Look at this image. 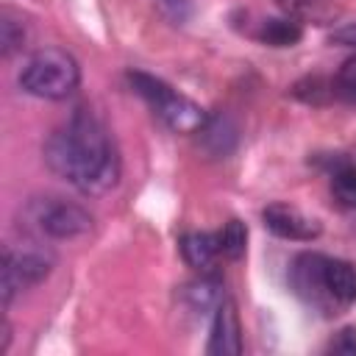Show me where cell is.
<instances>
[{"label": "cell", "mask_w": 356, "mask_h": 356, "mask_svg": "<svg viewBox=\"0 0 356 356\" xmlns=\"http://www.w3.org/2000/svg\"><path fill=\"white\" fill-rule=\"evenodd\" d=\"M47 167L86 197H103L120 184V153L108 128L86 108L50 134L44 142Z\"/></svg>", "instance_id": "cell-1"}, {"label": "cell", "mask_w": 356, "mask_h": 356, "mask_svg": "<svg viewBox=\"0 0 356 356\" xmlns=\"http://www.w3.org/2000/svg\"><path fill=\"white\" fill-rule=\"evenodd\" d=\"M289 286L309 309L334 317L356 303V264L306 250L289 264Z\"/></svg>", "instance_id": "cell-2"}, {"label": "cell", "mask_w": 356, "mask_h": 356, "mask_svg": "<svg viewBox=\"0 0 356 356\" xmlns=\"http://www.w3.org/2000/svg\"><path fill=\"white\" fill-rule=\"evenodd\" d=\"M128 83L150 106V111L175 134H197L209 120L203 106H197L192 97L181 95L178 89H172L170 83H164L156 75L131 70L128 72Z\"/></svg>", "instance_id": "cell-3"}, {"label": "cell", "mask_w": 356, "mask_h": 356, "mask_svg": "<svg viewBox=\"0 0 356 356\" xmlns=\"http://www.w3.org/2000/svg\"><path fill=\"white\" fill-rule=\"evenodd\" d=\"M22 92L42 97V100H64L81 83V67L72 53L61 47H42L36 50L19 70Z\"/></svg>", "instance_id": "cell-4"}, {"label": "cell", "mask_w": 356, "mask_h": 356, "mask_svg": "<svg viewBox=\"0 0 356 356\" xmlns=\"http://www.w3.org/2000/svg\"><path fill=\"white\" fill-rule=\"evenodd\" d=\"M53 264H56L53 250L36 239H31L19 248H6L3 250V267H0L3 306H8L19 292L42 284L50 275Z\"/></svg>", "instance_id": "cell-5"}, {"label": "cell", "mask_w": 356, "mask_h": 356, "mask_svg": "<svg viewBox=\"0 0 356 356\" xmlns=\"http://www.w3.org/2000/svg\"><path fill=\"white\" fill-rule=\"evenodd\" d=\"M25 225L36 231L39 236L50 239H78L89 234L92 228V214L64 197H36L25 209Z\"/></svg>", "instance_id": "cell-6"}, {"label": "cell", "mask_w": 356, "mask_h": 356, "mask_svg": "<svg viewBox=\"0 0 356 356\" xmlns=\"http://www.w3.org/2000/svg\"><path fill=\"white\" fill-rule=\"evenodd\" d=\"M261 222L270 234L289 239V242H312L323 234V225L317 217H312L289 203H270L261 211Z\"/></svg>", "instance_id": "cell-7"}, {"label": "cell", "mask_w": 356, "mask_h": 356, "mask_svg": "<svg viewBox=\"0 0 356 356\" xmlns=\"http://www.w3.org/2000/svg\"><path fill=\"white\" fill-rule=\"evenodd\" d=\"M206 353L209 356H239L242 353V325H239L236 303L231 298H222L214 309Z\"/></svg>", "instance_id": "cell-8"}, {"label": "cell", "mask_w": 356, "mask_h": 356, "mask_svg": "<svg viewBox=\"0 0 356 356\" xmlns=\"http://www.w3.org/2000/svg\"><path fill=\"white\" fill-rule=\"evenodd\" d=\"M331 197L339 209L356 211V147L325 156Z\"/></svg>", "instance_id": "cell-9"}, {"label": "cell", "mask_w": 356, "mask_h": 356, "mask_svg": "<svg viewBox=\"0 0 356 356\" xmlns=\"http://www.w3.org/2000/svg\"><path fill=\"white\" fill-rule=\"evenodd\" d=\"M178 248H181L184 261H186L195 273H214V264H217V259L222 256L217 231H214V234H211V231H186V234L178 239Z\"/></svg>", "instance_id": "cell-10"}, {"label": "cell", "mask_w": 356, "mask_h": 356, "mask_svg": "<svg viewBox=\"0 0 356 356\" xmlns=\"http://www.w3.org/2000/svg\"><path fill=\"white\" fill-rule=\"evenodd\" d=\"M253 36L270 47H292L303 39V25L292 17H267L259 22Z\"/></svg>", "instance_id": "cell-11"}, {"label": "cell", "mask_w": 356, "mask_h": 356, "mask_svg": "<svg viewBox=\"0 0 356 356\" xmlns=\"http://www.w3.org/2000/svg\"><path fill=\"white\" fill-rule=\"evenodd\" d=\"M222 281L217 273H200V278H195L192 284L184 286V300L189 303L192 312H214L217 303L222 300Z\"/></svg>", "instance_id": "cell-12"}, {"label": "cell", "mask_w": 356, "mask_h": 356, "mask_svg": "<svg viewBox=\"0 0 356 356\" xmlns=\"http://www.w3.org/2000/svg\"><path fill=\"white\" fill-rule=\"evenodd\" d=\"M203 147L214 156V159H225L234 147H236V125L228 117H209L206 125L197 131Z\"/></svg>", "instance_id": "cell-13"}, {"label": "cell", "mask_w": 356, "mask_h": 356, "mask_svg": "<svg viewBox=\"0 0 356 356\" xmlns=\"http://www.w3.org/2000/svg\"><path fill=\"white\" fill-rule=\"evenodd\" d=\"M278 3V8L286 14V17H292V19H298V22H317V25H325L334 14H337V8L328 3V0H275Z\"/></svg>", "instance_id": "cell-14"}, {"label": "cell", "mask_w": 356, "mask_h": 356, "mask_svg": "<svg viewBox=\"0 0 356 356\" xmlns=\"http://www.w3.org/2000/svg\"><path fill=\"white\" fill-rule=\"evenodd\" d=\"M217 239H220V250L225 259L236 261L245 256V248H248V225L236 217H231L220 231H217Z\"/></svg>", "instance_id": "cell-15"}, {"label": "cell", "mask_w": 356, "mask_h": 356, "mask_svg": "<svg viewBox=\"0 0 356 356\" xmlns=\"http://www.w3.org/2000/svg\"><path fill=\"white\" fill-rule=\"evenodd\" d=\"M25 36H28V33H25L22 19L14 17L11 8H3V14H0V47H3V56L8 58V56H14L17 50H22Z\"/></svg>", "instance_id": "cell-16"}, {"label": "cell", "mask_w": 356, "mask_h": 356, "mask_svg": "<svg viewBox=\"0 0 356 356\" xmlns=\"http://www.w3.org/2000/svg\"><path fill=\"white\" fill-rule=\"evenodd\" d=\"M331 83H334V97L356 106V53L339 64V70L331 78Z\"/></svg>", "instance_id": "cell-17"}, {"label": "cell", "mask_w": 356, "mask_h": 356, "mask_svg": "<svg viewBox=\"0 0 356 356\" xmlns=\"http://www.w3.org/2000/svg\"><path fill=\"white\" fill-rule=\"evenodd\" d=\"M328 353H337V356H356V325H345L325 348Z\"/></svg>", "instance_id": "cell-18"}, {"label": "cell", "mask_w": 356, "mask_h": 356, "mask_svg": "<svg viewBox=\"0 0 356 356\" xmlns=\"http://www.w3.org/2000/svg\"><path fill=\"white\" fill-rule=\"evenodd\" d=\"M331 42L334 44H342V47H353L356 50V22H348L342 28H337L331 33Z\"/></svg>", "instance_id": "cell-19"}]
</instances>
